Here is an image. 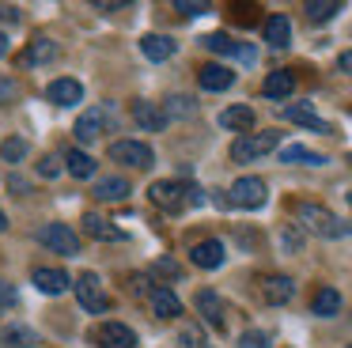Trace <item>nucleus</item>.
Instances as JSON below:
<instances>
[{"mask_svg": "<svg viewBox=\"0 0 352 348\" xmlns=\"http://www.w3.org/2000/svg\"><path fill=\"white\" fill-rule=\"evenodd\" d=\"M296 224L303 227V231L318 235V239H341V235L349 231V227H344L329 208H322V204H296Z\"/></svg>", "mask_w": 352, "mask_h": 348, "instance_id": "1", "label": "nucleus"}, {"mask_svg": "<svg viewBox=\"0 0 352 348\" xmlns=\"http://www.w3.org/2000/svg\"><path fill=\"white\" fill-rule=\"evenodd\" d=\"M114 125H118V113H114V106L110 102H99V106H91L87 113H80L76 118V129L72 133L80 136V140H99L102 133H114Z\"/></svg>", "mask_w": 352, "mask_h": 348, "instance_id": "2", "label": "nucleus"}, {"mask_svg": "<svg viewBox=\"0 0 352 348\" xmlns=\"http://www.w3.org/2000/svg\"><path fill=\"white\" fill-rule=\"evenodd\" d=\"M276 144H280V133H273V129H269V133H246L231 144V159H235V163H250V159L269 155Z\"/></svg>", "mask_w": 352, "mask_h": 348, "instance_id": "3", "label": "nucleus"}, {"mask_svg": "<svg viewBox=\"0 0 352 348\" xmlns=\"http://www.w3.org/2000/svg\"><path fill=\"white\" fill-rule=\"evenodd\" d=\"M72 287H76V299L87 314H107L110 310V295L102 292V280L95 276V272H80Z\"/></svg>", "mask_w": 352, "mask_h": 348, "instance_id": "4", "label": "nucleus"}, {"mask_svg": "<svg viewBox=\"0 0 352 348\" xmlns=\"http://www.w3.org/2000/svg\"><path fill=\"white\" fill-rule=\"evenodd\" d=\"M38 242L46 250H54V254H65V257L80 254V239H76V231H72L69 224H46V227H38Z\"/></svg>", "mask_w": 352, "mask_h": 348, "instance_id": "5", "label": "nucleus"}, {"mask_svg": "<svg viewBox=\"0 0 352 348\" xmlns=\"http://www.w3.org/2000/svg\"><path fill=\"white\" fill-rule=\"evenodd\" d=\"M148 197H152V204H160L163 212H182L186 204H190V189H186V186H178V182H170V178L152 182Z\"/></svg>", "mask_w": 352, "mask_h": 348, "instance_id": "6", "label": "nucleus"}, {"mask_svg": "<svg viewBox=\"0 0 352 348\" xmlns=\"http://www.w3.org/2000/svg\"><path fill=\"white\" fill-rule=\"evenodd\" d=\"M231 204H239V208H261V204L269 201V189L261 178H254V174H246V178H239L235 186H231Z\"/></svg>", "mask_w": 352, "mask_h": 348, "instance_id": "7", "label": "nucleus"}, {"mask_svg": "<svg viewBox=\"0 0 352 348\" xmlns=\"http://www.w3.org/2000/svg\"><path fill=\"white\" fill-rule=\"evenodd\" d=\"M110 159H114V163H125V166H152L155 163L152 148L140 144V140H114L110 144Z\"/></svg>", "mask_w": 352, "mask_h": 348, "instance_id": "8", "label": "nucleus"}, {"mask_svg": "<svg viewBox=\"0 0 352 348\" xmlns=\"http://www.w3.org/2000/svg\"><path fill=\"white\" fill-rule=\"evenodd\" d=\"M95 345L99 348H137V333L125 322H102L95 329Z\"/></svg>", "mask_w": 352, "mask_h": 348, "instance_id": "9", "label": "nucleus"}, {"mask_svg": "<svg viewBox=\"0 0 352 348\" xmlns=\"http://www.w3.org/2000/svg\"><path fill=\"white\" fill-rule=\"evenodd\" d=\"M280 118H284V121H296V125L311 129V133H322V136H329V133H333V129H329V121H322L318 113L311 110V102H299V106H284V110H280Z\"/></svg>", "mask_w": 352, "mask_h": 348, "instance_id": "10", "label": "nucleus"}, {"mask_svg": "<svg viewBox=\"0 0 352 348\" xmlns=\"http://www.w3.org/2000/svg\"><path fill=\"white\" fill-rule=\"evenodd\" d=\"M31 280H34V287H38V292H46V295H65L72 287L69 272H65V269H46V265H42V269H34Z\"/></svg>", "mask_w": 352, "mask_h": 348, "instance_id": "11", "label": "nucleus"}, {"mask_svg": "<svg viewBox=\"0 0 352 348\" xmlns=\"http://www.w3.org/2000/svg\"><path fill=\"white\" fill-rule=\"evenodd\" d=\"M190 261L197 265V269H220V265H223V242L220 239L197 242V246L190 250Z\"/></svg>", "mask_w": 352, "mask_h": 348, "instance_id": "12", "label": "nucleus"}, {"mask_svg": "<svg viewBox=\"0 0 352 348\" xmlns=\"http://www.w3.org/2000/svg\"><path fill=\"white\" fill-rule=\"evenodd\" d=\"M133 118H137L140 129H148V133H160V129H167V113H163L160 102H133Z\"/></svg>", "mask_w": 352, "mask_h": 348, "instance_id": "13", "label": "nucleus"}, {"mask_svg": "<svg viewBox=\"0 0 352 348\" xmlns=\"http://www.w3.org/2000/svg\"><path fill=\"white\" fill-rule=\"evenodd\" d=\"M292 295H296L292 276H265V280H261V299H265L269 307H280V303L292 299Z\"/></svg>", "mask_w": 352, "mask_h": 348, "instance_id": "14", "label": "nucleus"}, {"mask_svg": "<svg viewBox=\"0 0 352 348\" xmlns=\"http://www.w3.org/2000/svg\"><path fill=\"white\" fill-rule=\"evenodd\" d=\"M46 98L54 106H76L84 98V87H80V80H54L46 87Z\"/></svg>", "mask_w": 352, "mask_h": 348, "instance_id": "15", "label": "nucleus"}, {"mask_svg": "<svg viewBox=\"0 0 352 348\" xmlns=\"http://www.w3.org/2000/svg\"><path fill=\"white\" fill-rule=\"evenodd\" d=\"M175 50H178V42L167 34H144L140 38V53H144L148 61H167V57H175Z\"/></svg>", "mask_w": 352, "mask_h": 348, "instance_id": "16", "label": "nucleus"}, {"mask_svg": "<svg viewBox=\"0 0 352 348\" xmlns=\"http://www.w3.org/2000/svg\"><path fill=\"white\" fill-rule=\"evenodd\" d=\"M205 45H208L212 53H223V57H243L246 65H254V50H243V45H239V42H231V38L223 34V30L208 34V38H205Z\"/></svg>", "mask_w": 352, "mask_h": 348, "instance_id": "17", "label": "nucleus"}, {"mask_svg": "<svg viewBox=\"0 0 352 348\" xmlns=\"http://www.w3.org/2000/svg\"><path fill=\"white\" fill-rule=\"evenodd\" d=\"M148 299H152V310L160 318H178V314H182V303H178V295L170 292V287H152Z\"/></svg>", "mask_w": 352, "mask_h": 348, "instance_id": "18", "label": "nucleus"}, {"mask_svg": "<svg viewBox=\"0 0 352 348\" xmlns=\"http://www.w3.org/2000/svg\"><path fill=\"white\" fill-rule=\"evenodd\" d=\"M197 80H201V87H205V91H228L231 83H235V72L223 68V65H205Z\"/></svg>", "mask_w": 352, "mask_h": 348, "instance_id": "19", "label": "nucleus"}, {"mask_svg": "<svg viewBox=\"0 0 352 348\" xmlns=\"http://www.w3.org/2000/svg\"><path fill=\"white\" fill-rule=\"evenodd\" d=\"M84 231L91 235V239H99V242H118L122 239V231H118L107 216H99V212H87L84 216Z\"/></svg>", "mask_w": 352, "mask_h": 348, "instance_id": "20", "label": "nucleus"}, {"mask_svg": "<svg viewBox=\"0 0 352 348\" xmlns=\"http://www.w3.org/2000/svg\"><path fill=\"white\" fill-rule=\"evenodd\" d=\"M220 125L231 129V133H250L254 129V110L250 106H228V110L220 113Z\"/></svg>", "mask_w": 352, "mask_h": 348, "instance_id": "21", "label": "nucleus"}, {"mask_svg": "<svg viewBox=\"0 0 352 348\" xmlns=\"http://www.w3.org/2000/svg\"><path fill=\"white\" fill-rule=\"evenodd\" d=\"M261 91H265L269 98H288L292 91H296V76H292L288 68H276V72L265 76V87Z\"/></svg>", "mask_w": 352, "mask_h": 348, "instance_id": "22", "label": "nucleus"}, {"mask_svg": "<svg viewBox=\"0 0 352 348\" xmlns=\"http://www.w3.org/2000/svg\"><path fill=\"white\" fill-rule=\"evenodd\" d=\"M95 197H99V201H125V197H129V178H118V174L99 178L95 182Z\"/></svg>", "mask_w": 352, "mask_h": 348, "instance_id": "23", "label": "nucleus"}, {"mask_svg": "<svg viewBox=\"0 0 352 348\" xmlns=\"http://www.w3.org/2000/svg\"><path fill=\"white\" fill-rule=\"evenodd\" d=\"M265 42L273 45V50H284V45L292 42V23L284 19V15H269L265 19Z\"/></svg>", "mask_w": 352, "mask_h": 348, "instance_id": "24", "label": "nucleus"}, {"mask_svg": "<svg viewBox=\"0 0 352 348\" xmlns=\"http://www.w3.org/2000/svg\"><path fill=\"white\" fill-rule=\"evenodd\" d=\"M280 163H303V166H322V163H326V155H318V151L303 148V144H288V148H280Z\"/></svg>", "mask_w": 352, "mask_h": 348, "instance_id": "25", "label": "nucleus"}, {"mask_svg": "<svg viewBox=\"0 0 352 348\" xmlns=\"http://www.w3.org/2000/svg\"><path fill=\"white\" fill-rule=\"evenodd\" d=\"M197 310L205 314V322H212L216 329L223 325V303L216 292H197Z\"/></svg>", "mask_w": 352, "mask_h": 348, "instance_id": "26", "label": "nucleus"}, {"mask_svg": "<svg viewBox=\"0 0 352 348\" xmlns=\"http://www.w3.org/2000/svg\"><path fill=\"white\" fill-rule=\"evenodd\" d=\"M311 310H314L318 318H333L337 310H341V292H333V287H322V292L314 295Z\"/></svg>", "mask_w": 352, "mask_h": 348, "instance_id": "27", "label": "nucleus"}, {"mask_svg": "<svg viewBox=\"0 0 352 348\" xmlns=\"http://www.w3.org/2000/svg\"><path fill=\"white\" fill-rule=\"evenodd\" d=\"M57 57V42H50V38H34L31 50L23 53V65H46V61Z\"/></svg>", "mask_w": 352, "mask_h": 348, "instance_id": "28", "label": "nucleus"}, {"mask_svg": "<svg viewBox=\"0 0 352 348\" xmlns=\"http://www.w3.org/2000/svg\"><path fill=\"white\" fill-rule=\"evenodd\" d=\"M65 163H69L72 178H91V174H95V159L87 155V151H80V148H72L69 155H65Z\"/></svg>", "mask_w": 352, "mask_h": 348, "instance_id": "29", "label": "nucleus"}, {"mask_svg": "<svg viewBox=\"0 0 352 348\" xmlns=\"http://www.w3.org/2000/svg\"><path fill=\"white\" fill-rule=\"evenodd\" d=\"M303 12H307L311 23H326V19H333V15L341 12V4H337V0H307Z\"/></svg>", "mask_w": 352, "mask_h": 348, "instance_id": "30", "label": "nucleus"}, {"mask_svg": "<svg viewBox=\"0 0 352 348\" xmlns=\"http://www.w3.org/2000/svg\"><path fill=\"white\" fill-rule=\"evenodd\" d=\"M163 113H167V121H170V118H190V113H193V98H186V95H170V98H167V106H163Z\"/></svg>", "mask_w": 352, "mask_h": 348, "instance_id": "31", "label": "nucleus"}, {"mask_svg": "<svg viewBox=\"0 0 352 348\" xmlns=\"http://www.w3.org/2000/svg\"><path fill=\"white\" fill-rule=\"evenodd\" d=\"M0 155H4V163H19V159L27 155V140H19V136H8V140L0 144Z\"/></svg>", "mask_w": 352, "mask_h": 348, "instance_id": "32", "label": "nucleus"}, {"mask_svg": "<svg viewBox=\"0 0 352 348\" xmlns=\"http://www.w3.org/2000/svg\"><path fill=\"white\" fill-rule=\"evenodd\" d=\"M4 345L8 348H27V345H34V333L31 329H23V325H16V329H4Z\"/></svg>", "mask_w": 352, "mask_h": 348, "instance_id": "33", "label": "nucleus"}, {"mask_svg": "<svg viewBox=\"0 0 352 348\" xmlns=\"http://www.w3.org/2000/svg\"><path fill=\"white\" fill-rule=\"evenodd\" d=\"M16 98H19V83L8 80V76H0V106L16 102Z\"/></svg>", "mask_w": 352, "mask_h": 348, "instance_id": "34", "label": "nucleus"}, {"mask_svg": "<svg viewBox=\"0 0 352 348\" xmlns=\"http://www.w3.org/2000/svg\"><path fill=\"white\" fill-rule=\"evenodd\" d=\"M265 345H269V333H261V329H250L239 337V348H265Z\"/></svg>", "mask_w": 352, "mask_h": 348, "instance_id": "35", "label": "nucleus"}, {"mask_svg": "<svg viewBox=\"0 0 352 348\" xmlns=\"http://www.w3.org/2000/svg\"><path fill=\"white\" fill-rule=\"evenodd\" d=\"M182 348H208V340L201 337L197 325H186V329H182Z\"/></svg>", "mask_w": 352, "mask_h": 348, "instance_id": "36", "label": "nucleus"}, {"mask_svg": "<svg viewBox=\"0 0 352 348\" xmlns=\"http://www.w3.org/2000/svg\"><path fill=\"white\" fill-rule=\"evenodd\" d=\"M175 12H178V15H186V19H193V15L208 12V4H197V0H193V4H190V0H178V4H175Z\"/></svg>", "mask_w": 352, "mask_h": 348, "instance_id": "37", "label": "nucleus"}, {"mask_svg": "<svg viewBox=\"0 0 352 348\" xmlns=\"http://www.w3.org/2000/svg\"><path fill=\"white\" fill-rule=\"evenodd\" d=\"M57 171H61V159H57V155H42V163H38V174H42V178H54Z\"/></svg>", "mask_w": 352, "mask_h": 348, "instance_id": "38", "label": "nucleus"}, {"mask_svg": "<svg viewBox=\"0 0 352 348\" xmlns=\"http://www.w3.org/2000/svg\"><path fill=\"white\" fill-rule=\"evenodd\" d=\"M12 303H16V287L0 276V307H12Z\"/></svg>", "mask_w": 352, "mask_h": 348, "instance_id": "39", "label": "nucleus"}, {"mask_svg": "<svg viewBox=\"0 0 352 348\" xmlns=\"http://www.w3.org/2000/svg\"><path fill=\"white\" fill-rule=\"evenodd\" d=\"M8 189H12V193H16V197H23V193H31V186H27V182H23V178H19V174H12V178H8Z\"/></svg>", "mask_w": 352, "mask_h": 348, "instance_id": "40", "label": "nucleus"}, {"mask_svg": "<svg viewBox=\"0 0 352 348\" xmlns=\"http://www.w3.org/2000/svg\"><path fill=\"white\" fill-rule=\"evenodd\" d=\"M0 19H4V23H16V19H19V8H16V4H0Z\"/></svg>", "mask_w": 352, "mask_h": 348, "instance_id": "41", "label": "nucleus"}, {"mask_svg": "<svg viewBox=\"0 0 352 348\" xmlns=\"http://www.w3.org/2000/svg\"><path fill=\"white\" fill-rule=\"evenodd\" d=\"M284 246L296 254V250H299V235H296V231H284Z\"/></svg>", "mask_w": 352, "mask_h": 348, "instance_id": "42", "label": "nucleus"}, {"mask_svg": "<svg viewBox=\"0 0 352 348\" xmlns=\"http://www.w3.org/2000/svg\"><path fill=\"white\" fill-rule=\"evenodd\" d=\"M337 65H341L344 72H352V53H341V57H337Z\"/></svg>", "mask_w": 352, "mask_h": 348, "instance_id": "43", "label": "nucleus"}, {"mask_svg": "<svg viewBox=\"0 0 352 348\" xmlns=\"http://www.w3.org/2000/svg\"><path fill=\"white\" fill-rule=\"evenodd\" d=\"M4 53H8V38L0 34V57H4Z\"/></svg>", "mask_w": 352, "mask_h": 348, "instance_id": "44", "label": "nucleus"}, {"mask_svg": "<svg viewBox=\"0 0 352 348\" xmlns=\"http://www.w3.org/2000/svg\"><path fill=\"white\" fill-rule=\"evenodd\" d=\"M4 227H8V216H4V212H0V231H4Z\"/></svg>", "mask_w": 352, "mask_h": 348, "instance_id": "45", "label": "nucleus"}, {"mask_svg": "<svg viewBox=\"0 0 352 348\" xmlns=\"http://www.w3.org/2000/svg\"><path fill=\"white\" fill-rule=\"evenodd\" d=\"M349 204H352V193H349Z\"/></svg>", "mask_w": 352, "mask_h": 348, "instance_id": "46", "label": "nucleus"}, {"mask_svg": "<svg viewBox=\"0 0 352 348\" xmlns=\"http://www.w3.org/2000/svg\"><path fill=\"white\" fill-rule=\"evenodd\" d=\"M349 348H352V345H349Z\"/></svg>", "mask_w": 352, "mask_h": 348, "instance_id": "47", "label": "nucleus"}]
</instances>
